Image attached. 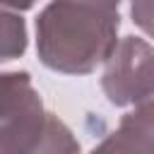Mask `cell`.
Listing matches in <instances>:
<instances>
[{
	"mask_svg": "<svg viewBox=\"0 0 154 154\" xmlns=\"http://www.w3.org/2000/svg\"><path fill=\"white\" fill-rule=\"evenodd\" d=\"M46 116L26 72H0V154H26L43 130Z\"/></svg>",
	"mask_w": 154,
	"mask_h": 154,
	"instance_id": "7a4b0ae2",
	"label": "cell"
},
{
	"mask_svg": "<svg viewBox=\"0 0 154 154\" xmlns=\"http://www.w3.org/2000/svg\"><path fill=\"white\" fill-rule=\"evenodd\" d=\"M65 2H77V5H89L96 10H106V12H118L120 0H65Z\"/></svg>",
	"mask_w": 154,
	"mask_h": 154,
	"instance_id": "9c48e42d",
	"label": "cell"
},
{
	"mask_svg": "<svg viewBox=\"0 0 154 154\" xmlns=\"http://www.w3.org/2000/svg\"><path fill=\"white\" fill-rule=\"evenodd\" d=\"M118 12L53 0L36 19V48L46 67L65 75H87L116 48Z\"/></svg>",
	"mask_w": 154,
	"mask_h": 154,
	"instance_id": "6da1fadb",
	"label": "cell"
},
{
	"mask_svg": "<svg viewBox=\"0 0 154 154\" xmlns=\"http://www.w3.org/2000/svg\"><path fill=\"white\" fill-rule=\"evenodd\" d=\"M130 12H132V22L147 36L154 38V0H132Z\"/></svg>",
	"mask_w": 154,
	"mask_h": 154,
	"instance_id": "52a82bcc",
	"label": "cell"
},
{
	"mask_svg": "<svg viewBox=\"0 0 154 154\" xmlns=\"http://www.w3.org/2000/svg\"><path fill=\"white\" fill-rule=\"evenodd\" d=\"M91 154H137V152H135L130 144H125V142L113 132V135H108L99 147H94Z\"/></svg>",
	"mask_w": 154,
	"mask_h": 154,
	"instance_id": "ba28073f",
	"label": "cell"
},
{
	"mask_svg": "<svg viewBox=\"0 0 154 154\" xmlns=\"http://www.w3.org/2000/svg\"><path fill=\"white\" fill-rule=\"evenodd\" d=\"M26 48V26L24 19L5 7H0V63L14 60Z\"/></svg>",
	"mask_w": 154,
	"mask_h": 154,
	"instance_id": "8992f818",
	"label": "cell"
},
{
	"mask_svg": "<svg viewBox=\"0 0 154 154\" xmlns=\"http://www.w3.org/2000/svg\"><path fill=\"white\" fill-rule=\"evenodd\" d=\"M101 87L116 106L154 99V48L137 36H125L106 58Z\"/></svg>",
	"mask_w": 154,
	"mask_h": 154,
	"instance_id": "3957f363",
	"label": "cell"
},
{
	"mask_svg": "<svg viewBox=\"0 0 154 154\" xmlns=\"http://www.w3.org/2000/svg\"><path fill=\"white\" fill-rule=\"evenodd\" d=\"M26 154H79V144L75 140L72 130L58 116L48 113L38 140L29 147Z\"/></svg>",
	"mask_w": 154,
	"mask_h": 154,
	"instance_id": "5b68a950",
	"label": "cell"
},
{
	"mask_svg": "<svg viewBox=\"0 0 154 154\" xmlns=\"http://www.w3.org/2000/svg\"><path fill=\"white\" fill-rule=\"evenodd\" d=\"M116 135L137 154H154V99L135 103L118 123Z\"/></svg>",
	"mask_w": 154,
	"mask_h": 154,
	"instance_id": "277c9868",
	"label": "cell"
},
{
	"mask_svg": "<svg viewBox=\"0 0 154 154\" xmlns=\"http://www.w3.org/2000/svg\"><path fill=\"white\" fill-rule=\"evenodd\" d=\"M34 2L36 0H0V7H5V10H29V7H34Z\"/></svg>",
	"mask_w": 154,
	"mask_h": 154,
	"instance_id": "30bf717a",
	"label": "cell"
}]
</instances>
